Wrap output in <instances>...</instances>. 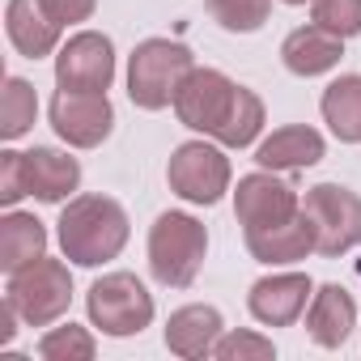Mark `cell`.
Listing matches in <instances>:
<instances>
[{
    "instance_id": "1",
    "label": "cell",
    "mask_w": 361,
    "mask_h": 361,
    "mask_svg": "<svg viewBox=\"0 0 361 361\" xmlns=\"http://www.w3.org/2000/svg\"><path fill=\"white\" fill-rule=\"evenodd\" d=\"M174 115L183 128L213 136L226 149H247L264 128V102L247 85H234L217 68H192L174 94Z\"/></svg>"
},
{
    "instance_id": "2",
    "label": "cell",
    "mask_w": 361,
    "mask_h": 361,
    "mask_svg": "<svg viewBox=\"0 0 361 361\" xmlns=\"http://www.w3.org/2000/svg\"><path fill=\"white\" fill-rule=\"evenodd\" d=\"M60 251L81 268L115 259L128 243V213L111 196H73L60 213Z\"/></svg>"
},
{
    "instance_id": "3",
    "label": "cell",
    "mask_w": 361,
    "mask_h": 361,
    "mask_svg": "<svg viewBox=\"0 0 361 361\" xmlns=\"http://www.w3.org/2000/svg\"><path fill=\"white\" fill-rule=\"evenodd\" d=\"M209 255V230L192 213H161L149 226V268L157 285L188 289Z\"/></svg>"
},
{
    "instance_id": "4",
    "label": "cell",
    "mask_w": 361,
    "mask_h": 361,
    "mask_svg": "<svg viewBox=\"0 0 361 361\" xmlns=\"http://www.w3.org/2000/svg\"><path fill=\"white\" fill-rule=\"evenodd\" d=\"M196 68V56L174 43V39H145L136 43L132 60H128V98L140 111H161L174 106L178 85L188 81V73Z\"/></svg>"
},
{
    "instance_id": "5",
    "label": "cell",
    "mask_w": 361,
    "mask_h": 361,
    "mask_svg": "<svg viewBox=\"0 0 361 361\" xmlns=\"http://www.w3.org/2000/svg\"><path fill=\"white\" fill-rule=\"evenodd\" d=\"M85 310L102 336H140L153 323V293L132 272H106L90 285Z\"/></svg>"
},
{
    "instance_id": "6",
    "label": "cell",
    "mask_w": 361,
    "mask_h": 361,
    "mask_svg": "<svg viewBox=\"0 0 361 361\" xmlns=\"http://www.w3.org/2000/svg\"><path fill=\"white\" fill-rule=\"evenodd\" d=\"M5 298L13 302V310L22 314V323L47 327V323H56L68 310V302H73V276H68V268L60 259L39 255L35 264L9 272Z\"/></svg>"
},
{
    "instance_id": "7",
    "label": "cell",
    "mask_w": 361,
    "mask_h": 361,
    "mask_svg": "<svg viewBox=\"0 0 361 361\" xmlns=\"http://www.w3.org/2000/svg\"><path fill=\"white\" fill-rule=\"evenodd\" d=\"M166 183H170V192L178 200L209 209L230 192V157L209 140H188V145H178L170 153Z\"/></svg>"
},
{
    "instance_id": "8",
    "label": "cell",
    "mask_w": 361,
    "mask_h": 361,
    "mask_svg": "<svg viewBox=\"0 0 361 361\" xmlns=\"http://www.w3.org/2000/svg\"><path fill=\"white\" fill-rule=\"evenodd\" d=\"M306 217L314 221V251L336 259L361 243V196L344 183H314L302 200Z\"/></svg>"
},
{
    "instance_id": "9",
    "label": "cell",
    "mask_w": 361,
    "mask_h": 361,
    "mask_svg": "<svg viewBox=\"0 0 361 361\" xmlns=\"http://www.w3.org/2000/svg\"><path fill=\"white\" fill-rule=\"evenodd\" d=\"M51 128L73 149H98L115 128V106L106 94L90 90H56L51 98Z\"/></svg>"
},
{
    "instance_id": "10",
    "label": "cell",
    "mask_w": 361,
    "mask_h": 361,
    "mask_svg": "<svg viewBox=\"0 0 361 361\" xmlns=\"http://www.w3.org/2000/svg\"><path fill=\"white\" fill-rule=\"evenodd\" d=\"M302 213V200L298 192L276 178L272 170H255V174H243L238 178V192H234V217L247 230H272V226H285Z\"/></svg>"
},
{
    "instance_id": "11",
    "label": "cell",
    "mask_w": 361,
    "mask_h": 361,
    "mask_svg": "<svg viewBox=\"0 0 361 361\" xmlns=\"http://www.w3.org/2000/svg\"><path fill=\"white\" fill-rule=\"evenodd\" d=\"M111 81H115V43L106 35L81 30L60 47V56H56V85L60 90L106 94Z\"/></svg>"
},
{
    "instance_id": "12",
    "label": "cell",
    "mask_w": 361,
    "mask_h": 361,
    "mask_svg": "<svg viewBox=\"0 0 361 361\" xmlns=\"http://www.w3.org/2000/svg\"><path fill=\"white\" fill-rule=\"evenodd\" d=\"M310 293H314V285L306 272H272V276L251 285L247 306L264 327H289L310 306Z\"/></svg>"
},
{
    "instance_id": "13",
    "label": "cell",
    "mask_w": 361,
    "mask_h": 361,
    "mask_svg": "<svg viewBox=\"0 0 361 361\" xmlns=\"http://www.w3.org/2000/svg\"><path fill=\"white\" fill-rule=\"evenodd\" d=\"M5 30H9V43L26 56V60H43L60 47V22L47 13L43 0H9L5 9Z\"/></svg>"
},
{
    "instance_id": "14",
    "label": "cell",
    "mask_w": 361,
    "mask_h": 361,
    "mask_svg": "<svg viewBox=\"0 0 361 361\" xmlns=\"http://www.w3.org/2000/svg\"><path fill=\"white\" fill-rule=\"evenodd\" d=\"M340 56H344V39L323 30V26H314V22L293 30L281 43V60H285V68L293 77H323V73H331L340 64Z\"/></svg>"
},
{
    "instance_id": "15",
    "label": "cell",
    "mask_w": 361,
    "mask_h": 361,
    "mask_svg": "<svg viewBox=\"0 0 361 361\" xmlns=\"http://www.w3.org/2000/svg\"><path fill=\"white\" fill-rule=\"evenodd\" d=\"M353 327H357L353 298L340 285H319L310 293V306H306V331H310V340L323 344V348H340Z\"/></svg>"
},
{
    "instance_id": "16",
    "label": "cell",
    "mask_w": 361,
    "mask_h": 361,
    "mask_svg": "<svg viewBox=\"0 0 361 361\" xmlns=\"http://www.w3.org/2000/svg\"><path fill=\"white\" fill-rule=\"evenodd\" d=\"M226 323L217 306H183L166 323V348L174 357H213V344L221 340Z\"/></svg>"
},
{
    "instance_id": "17",
    "label": "cell",
    "mask_w": 361,
    "mask_h": 361,
    "mask_svg": "<svg viewBox=\"0 0 361 361\" xmlns=\"http://www.w3.org/2000/svg\"><path fill=\"white\" fill-rule=\"evenodd\" d=\"M323 153H327V145H323V136L314 128L289 123V128H276L268 140H259L255 161L264 170H306V166L323 161Z\"/></svg>"
},
{
    "instance_id": "18",
    "label": "cell",
    "mask_w": 361,
    "mask_h": 361,
    "mask_svg": "<svg viewBox=\"0 0 361 361\" xmlns=\"http://www.w3.org/2000/svg\"><path fill=\"white\" fill-rule=\"evenodd\" d=\"M314 221L306 217V209L285 221V226H272V230H247V251L259 259V264H298L314 251Z\"/></svg>"
},
{
    "instance_id": "19",
    "label": "cell",
    "mask_w": 361,
    "mask_h": 361,
    "mask_svg": "<svg viewBox=\"0 0 361 361\" xmlns=\"http://www.w3.org/2000/svg\"><path fill=\"white\" fill-rule=\"evenodd\" d=\"M26 178H30V196L43 204H60L81 188V166L77 157L60 149H30L26 153Z\"/></svg>"
},
{
    "instance_id": "20",
    "label": "cell",
    "mask_w": 361,
    "mask_h": 361,
    "mask_svg": "<svg viewBox=\"0 0 361 361\" xmlns=\"http://www.w3.org/2000/svg\"><path fill=\"white\" fill-rule=\"evenodd\" d=\"M39 255H47V230L35 213H5L0 221V268L18 272L26 264H35Z\"/></svg>"
},
{
    "instance_id": "21",
    "label": "cell",
    "mask_w": 361,
    "mask_h": 361,
    "mask_svg": "<svg viewBox=\"0 0 361 361\" xmlns=\"http://www.w3.org/2000/svg\"><path fill=\"white\" fill-rule=\"evenodd\" d=\"M323 119L344 145H361V77L344 73L323 90Z\"/></svg>"
},
{
    "instance_id": "22",
    "label": "cell",
    "mask_w": 361,
    "mask_h": 361,
    "mask_svg": "<svg viewBox=\"0 0 361 361\" xmlns=\"http://www.w3.org/2000/svg\"><path fill=\"white\" fill-rule=\"evenodd\" d=\"M35 115H39L35 85L26 77H9L5 81V94H0V136H5V140L26 136L35 128Z\"/></svg>"
},
{
    "instance_id": "23",
    "label": "cell",
    "mask_w": 361,
    "mask_h": 361,
    "mask_svg": "<svg viewBox=\"0 0 361 361\" xmlns=\"http://www.w3.org/2000/svg\"><path fill=\"white\" fill-rule=\"evenodd\" d=\"M204 9H209V18H213L221 30H230V35H251V30H259V26L268 22L272 0H204Z\"/></svg>"
},
{
    "instance_id": "24",
    "label": "cell",
    "mask_w": 361,
    "mask_h": 361,
    "mask_svg": "<svg viewBox=\"0 0 361 361\" xmlns=\"http://www.w3.org/2000/svg\"><path fill=\"white\" fill-rule=\"evenodd\" d=\"M94 353H98L94 336H90L85 327H77V323L51 327V331L39 340V357H43V361H90Z\"/></svg>"
},
{
    "instance_id": "25",
    "label": "cell",
    "mask_w": 361,
    "mask_h": 361,
    "mask_svg": "<svg viewBox=\"0 0 361 361\" xmlns=\"http://www.w3.org/2000/svg\"><path fill=\"white\" fill-rule=\"evenodd\" d=\"M310 22L340 39H353L361 35V0H310Z\"/></svg>"
},
{
    "instance_id": "26",
    "label": "cell",
    "mask_w": 361,
    "mask_h": 361,
    "mask_svg": "<svg viewBox=\"0 0 361 361\" xmlns=\"http://www.w3.org/2000/svg\"><path fill=\"white\" fill-rule=\"evenodd\" d=\"M213 357L217 361H268L276 357L272 340L255 336V331H221V340L213 344Z\"/></svg>"
},
{
    "instance_id": "27",
    "label": "cell",
    "mask_w": 361,
    "mask_h": 361,
    "mask_svg": "<svg viewBox=\"0 0 361 361\" xmlns=\"http://www.w3.org/2000/svg\"><path fill=\"white\" fill-rule=\"evenodd\" d=\"M22 196H30V178H26V153L5 149L0 153V204L13 209Z\"/></svg>"
},
{
    "instance_id": "28",
    "label": "cell",
    "mask_w": 361,
    "mask_h": 361,
    "mask_svg": "<svg viewBox=\"0 0 361 361\" xmlns=\"http://www.w3.org/2000/svg\"><path fill=\"white\" fill-rule=\"evenodd\" d=\"M47 13L60 22V26H77V22H90L94 9H98V0H43Z\"/></svg>"
},
{
    "instance_id": "29",
    "label": "cell",
    "mask_w": 361,
    "mask_h": 361,
    "mask_svg": "<svg viewBox=\"0 0 361 361\" xmlns=\"http://www.w3.org/2000/svg\"><path fill=\"white\" fill-rule=\"evenodd\" d=\"M18 319H22V314H18L13 302L5 298V306H0V344H9V340L18 336Z\"/></svg>"
},
{
    "instance_id": "30",
    "label": "cell",
    "mask_w": 361,
    "mask_h": 361,
    "mask_svg": "<svg viewBox=\"0 0 361 361\" xmlns=\"http://www.w3.org/2000/svg\"><path fill=\"white\" fill-rule=\"evenodd\" d=\"M285 5H306V0H285Z\"/></svg>"
}]
</instances>
